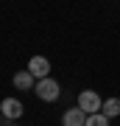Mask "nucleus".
<instances>
[{
  "instance_id": "nucleus-1",
  "label": "nucleus",
  "mask_w": 120,
  "mask_h": 126,
  "mask_svg": "<svg viewBox=\"0 0 120 126\" xmlns=\"http://www.w3.org/2000/svg\"><path fill=\"white\" fill-rule=\"evenodd\" d=\"M34 93L39 95L42 101H48V104H53V101L59 98V93H62V90H59V81L48 76V79H39V81H36V87H34Z\"/></svg>"
},
{
  "instance_id": "nucleus-2",
  "label": "nucleus",
  "mask_w": 120,
  "mask_h": 126,
  "mask_svg": "<svg viewBox=\"0 0 120 126\" xmlns=\"http://www.w3.org/2000/svg\"><path fill=\"white\" fill-rule=\"evenodd\" d=\"M78 107L84 109L87 115H95V112L103 109V98H101L95 90H81V93H78Z\"/></svg>"
},
{
  "instance_id": "nucleus-3",
  "label": "nucleus",
  "mask_w": 120,
  "mask_h": 126,
  "mask_svg": "<svg viewBox=\"0 0 120 126\" xmlns=\"http://www.w3.org/2000/svg\"><path fill=\"white\" fill-rule=\"evenodd\" d=\"M25 70H31V76L39 81V79H48L50 76V62L45 56H31V62H28V67Z\"/></svg>"
},
{
  "instance_id": "nucleus-4",
  "label": "nucleus",
  "mask_w": 120,
  "mask_h": 126,
  "mask_svg": "<svg viewBox=\"0 0 120 126\" xmlns=\"http://www.w3.org/2000/svg\"><path fill=\"white\" fill-rule=\"evenodd\" d=\"M0 112H3V118H9V121H17L25 109H22V101H17V98H3L0 101Z\"/></svg>"
},
{
  "instance_id": "nucleus-5",
  "label": "nucleus",
  "mask_w": 120,
  "mask_h": 126,
  "mask_svg": "<svg viewBox=\"0 0 120 126\" xmlns=\"http://www.w3.org/2000/svg\"><path fill=\"white\" fill-rule=\"evenodd\" d=\"M87 123V112L81 107H73V109H67L64 118H62V126H84Z\"/></svg>"
},
{
  "instance_id": "nucleus-6",
  "label": "nucleus",
  "mask_w": 120,
  "mask_h": 126,
  "mask_svg": "<svg viewBox=\"0 0 120 126\" xmlns=\"http://www.w3.org/2000/svg\"><path fill=\"white\" fill-rule=\"evenodd\" d=\"M14 87L17 90H31V87H36V79L31 76V70H20V73H14Z\"/></svg>"
},
{
  "instance_id": "nucleus-7",
  "label": "nucleus",
  "mask_w": 120,
  "mask_h": 126,
  "mask_svg": "<svg viewBox=\"0 0 120 126\" xmlns=\"http://www.w3.org/2000/svg\"><path fill=\"white\" fill-rule=\"evenodd\" d=\"M101 112L106 115V118H117V115H120V98H106Z\"/></svg>"
},
{
  "instance_id": "nucleus-8",
  "label": "nucleus",
  "mask_w": 120,
  "mask_h": 126,
  "mask_svg": "<svg viewBox=\"0 0 120 126\" xmlns=\"http://www.w3.org/2000/svg\"><path fill=\"white\" fill-rule=\"evenodd\" d=\"M112 118H106L103 112H95V115H87V123L84 126H109Z\"/></svg>"
}]
</instances>
